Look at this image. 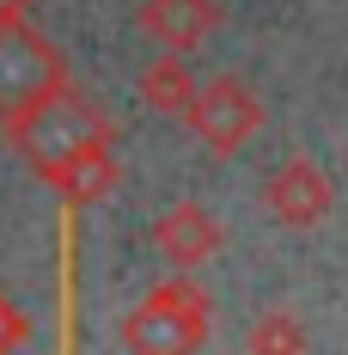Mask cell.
Here are the masks:
<instances>
[{"label": "cell", "mask_w": 348, "mask_h": 355, "mask_svg": "<svg viewBox=\"0 0 348 355\" xmlns=\"http://www.w3.org/2000/svg\"><path fill=\"white\" fill-rule=\"evenodd\" d=\"M6 135L19 141V153H25V159H31L43 178H55L68 159L92 153V147H116L110 116H104L98 105H86L80 92H68V86H62L55 98H43L31 116H19Z\"/></svg>", "instance_id": "6da1fadb"}, {"label": "cell", "mask_w": 348, "mask_h": 355, "mask_svg": "<svg viewBox=\"0 0 348 355\" xmlns=\"http://www.w3.org/2000/svg\"><path fill=\"white\" fill-rule=\"evenodd\" d=\"M202 337H208V294H202V282H190V270L177 282H159L122 319L129 355H196Z\"/></svg>", "instance_id": "7a4b0ae2"}, {"label": "cell", "mask_w": 348, "mask_h": 355, "mask_svg": "<svg viewBox=\"0 0 348 355\" xmlns=\"http://www.w3.org/2000/svg\"><path fill=\"white\" fill-rule=\"evenodd\" d=\"M31 6H37V0H0V19H25Z\"/></svg>", "instance_id": "7c38bea8"}, {"label": "cell", "mask_w": 348, "mask_h": 355, "mask_svg": "<svg viewBox=\"0 0 348 355\" xmlns=\"http://www.w3.org/2000/svg\"><path fill=\"white\" fill-rule=\"evenodd\" d=\"M49 184H55L68 202H98V196H110V184H116V147H92V153L68 159Z\"/></svg>", "instance_id": "ba28073f"}, {"label": "cell", "mask_w": 348, "mask_h": 355, "mask_svg": "<svg viewBox=\"0 0 348 355\" xmlns=\"http://www.w3.org/2000/svg\"><path fill=\"white\" fill-rule=\"evenodd\" d=\"M25 337H31V319L19 313V300H12V294H0V355H12Z\"/></svg>", "instance_id": "8fae6325"}, {"label": "cell", "mask_w": 348, "mask_h": 355, "mask_svg": "<svg viewBox=\"0 0 348 355\" xmlns=\"http://www.w3.org/2000/svg\"><path fill=\"white\" fill-rule=\"evenodd\" d=\"M330 202H336V190H330V178L318 172L312 159H287L263 184V209L275 214L281 227H318L330 214Z\"/></svg>", "instance_id": "5b68a950"}, {"label": "cell", "mask_w": 348, "mask_h": 355, "mask_svg": "<svg viewBox=\"0 0 348 355\" xmlns=\"http://www.w3.org/2000/svg\"><path fill=\"white\" fill-rule=\"evenodd\" d=\"M140 98L165 116H183V105L196 98V80H190V62L183 55H159L153 68H140Z\"/></svg>", "instance_id": "9c48e42d"}, {"label": "cell", "mask_w": 348, "mask_h": 355, "mask_svg": "<svg viewBox=\"0 0 348 355\" xmlns=\"http://www.w3.org/2000/svg\"><path fill=\"white\" fill-rule=\"evenodd\" d=\"M183 123L196 129V141L208 153H239L263 129V105L239 73H214V80H196V98L183 105Z\"/></svg>", "instance_id": "277c9868"}, {"label": "cell", "mask_w": 348, "mask_h": 355, "mask_svg": "<svg viewBox=\"0 0 348 355\" xmlns=\"http://www.w3.org/2000/svg\"><path fill=\"white\" fill-rule=\"evenodd\" d=\"M244 355H306V324L293 313H263L244 331Z\"/></svg>", "instance_id": "30bf717a"}, {"label": "cell", "mask_w": 348, "mask_h": 355, "mask_svg": "<svg viewBox=\"0 0 348 355\" xmlns=\"http://www.w3.org/2000/svg\"><path fill=\"white\" fill-rule=\"evenodd\" d=\"M153 245H159L165 263L196 270V263H208L214 251H220V220L208 209H196V202H177V209H165L153 220Z\"/></svg>", "instance_id": "52a82bcc"}, {"label": "cell", "mask_w": 348, "mask_h": 355, "mask_svg": "<svg viewBox=\"0 0 348 355\" xmlns=\"http://www.w3.org/2000/svg\"><path fill=\"white\" fill-rule=\"evenodd\" d=\"M68 86L62 49L43 43L25 19H0V123L12 129L19 116H31L43 98H55Z\"/></svg>", "instance_id": "3957f363"}, {"label": "cell", "mask_w": 348, "mask_h": 355, "mask_svg": "<svg viewBox=\"0 0 348 355\" xmlns=\"http://www.w3.org/2000/svg\"><path fill=\"white\" fill-rule=\"evenodd\" d=\"M140 31L165 55H190L220 31V0H140Z\"/></svg>", "instance_id": "8992f818"}]
</instances>
